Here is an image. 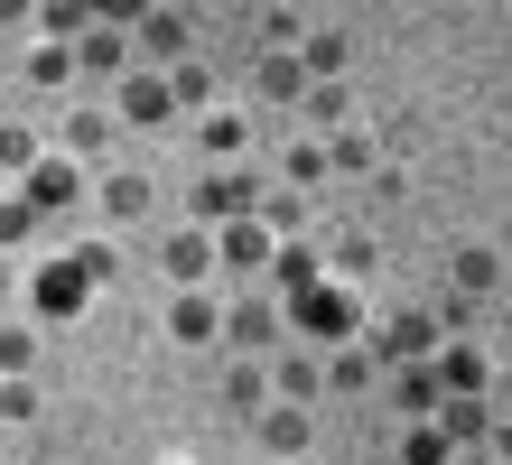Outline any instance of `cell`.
<instances>
[{
    "instance_id": "obj_1",
    "label": "cell",
    "mask_w": 512,
    "mask_h": 465,
    "mask_svg": "<svg viewBox=\"0 0 512 465\" xmlns=\"http://www.w3.org/2000/svg\"><path fill=\"white\" fill-rule=\"evenodd\" d=\"M364 335V307H354V289L336 279V289H308L289 307V345H308V354H336V345H354Z\"/></svg>"
},
{
    "instance_id": "obj_2",
    "label": "cell",
    "mask_w": 512,
    "mask_h": 465,
    "mask_svg": "<svg viewBox=\"0 0 512 465\" xmlns=\"http://www.w3.org/2000/svg\"><path fill=\"white\" fill-rule=\"evenodd\" d=\"M252 214H261V177L252 168H215V177H196V196H187V224H205V233L252 224Z\"/></svg>"
},
{
    "instance_id": "obj_3",
    "label": "cell",
    "mask_w": 512,
    "mask_h": 465,
    "mask_svg": "<svg viewBox=\"0 0 512 465\" xmlns=\"http://www.w3.org/2000/svg\"><path fill=\"white\" fill-rule=\"evenodd\" d=\"M94 307V279L75 270V252H47L38 270H28V317H47V326H66Z\"/></svg>"
},
{
    "instance_id": "obj_4",
    "label": "cell",
    "mask_w": 512,
    "mask_h": 465,
    "mask_svg": "<svg viewBox=\"0 0 512 465\" xmlns=\"http://www.w3.org/2000/svg\"><path fill=\"white\" fill-rule=\"evenodd\" d=\"M131 56H140L149 75L187 66V56H196V19H187V10H168V0H159V10H131Z\"/></svg>"
},
{
    "instance_id": "obj_5",
    "label": "cell",
    "mask_w": 512,
    "mask_h": 465,
    "mask_svg": "<svg viewBox=\"0 0 512 465\" xmlns=\"http://www.w3.org/2000/svg\"><path fill=\"white\" fill-rule=\"evenodd\" d=\"M224 345L243 354V363H270L289 345V317H280V298H233L224 307Z\"/></svg>"
},
{
    "instance_id": "obj_6",
    "label": "cell",
    "mask_w": 512,
    "mask_h": 465,
    "mask_svg": "<svg viewBox=\"0 0 512 465\" xmlns=\"http://www.w3.org/2000/svg\"><path fill=\"white\" fill-rule=\"evenodd\" d=\"M112 121H122V131H168V121H177V93H168V75L131 66L122 84H112Z\"/></svg>"
},
{
    "instance_id": "obj_7",
    "label": "cell",
    "mask_w": 512,
    "mask_h": 465,
    "mask_svg": "<svg viewBox=\"0 0 512 465\" xmlns=\"http://www.w3.org/2000/svg\"><path fill=\"white\" fill-rule=\"evenodd\" d=\"M159 270L177 279V289H215V233H205V224H177V233H159Z\"/></svg>"
},
{
    "instance_id": "obj_8",
    "label": "cell",
    "mask_w": 512,
    "mask_h": 465,
    "mask_svg": "<svg viewBox=\"0 0 512 465\" xmlns=\"http://www.w3.org/2000/svg\"><path fill=\"white\" fill-rule=\"evenodd\" d=\"M438 345H447V335L429 326V307H401V317H391V326L373 335L364 354H373V363H401V372H410V363H438Z\"/></svg>"
},
{
    "instance_id": "obj_9",
    "label": "cell",
    "mask_w": 512,
    "mask_h": 465,
    "mask_svg": "<svg viewBox=\"0 0 512 465\" xmlns=\"http://www.w3.org/2000/svg\"><path fill=\"white\" fill-rule=\"evenodd\" d=\"M112 140H122V121L103 103H66V121H56V159H75V168H94Z\"/></svg>"
},
{
    "instance_id": "obj_10",
    "label": "cell",
    "mask_w": 512,
    "mask_h": 465,
    "mask_svg": "<svg viewBox=\"0 0 512 465\" xmlns=\"http://www.w3.org/2000/svg\"><path fill=\"white\" fill-rule=\"evenodd\" d=\"M168 345H187V354L224 345V298H215V289H177V298H168Z\"/></svg>"
},
{
    "instance_id": "obj_11",
    "label": "cell",
    "mask_w": 512,
    "mask_h": 465,
    "mask_svg": "<svg viewBox=\"0 0 512 465\" xmlns=\"http://www.w3.org/2000/svg\"><path fill=\"white\" fill-rule=\"evenodd\" d=\"M252 438H261V456H280V465H298V456H317V419L298 410V400H270V410L252 419Z\"/></svg>"
},
{
    "instance_id": "obj_12",
    "label": "cell",
    "mask_w": 512,
    "mask_h": 465,
    "mask_svg": "<svg viewBox=\"0 0 512 465\" xmlns=\"http://www.w3.org/2000/svg\"><path fill=\"white\" fill-rule=\"evenodd\" d=\"M196 149H205L215 168H243V159H252V112H233V103L196 112Z\"/></svg>"
},
{
    "instance_id": "obj_13",
    "label": "cell",
    "mask_w": 512,
    "mask_h": 465,
    "mask_svg": "<svg viewBox=\"0 0 512 465\" xmlns=\"http://www.w3.org/2000/svg\"><path fill=\"white\" fill-rule=\"evenodd\" d=\"M270 400H298V410L326 400V363L308 345H280V354H270Z\"/></svg>"
},
{
    "instance_id": "obj_14",
    "label": "cell",
    "mask_w": 512,
    "mask_h": 465,
    "mask_svg": "<svg viewBox=\"0 0 512 465\" xmlns=\"http://www.w3.org/2000/svg\"><path fill=\"white\" fill-rule=\"evenodd\" d=\"M19 196L38 205V224H47V214H66V205L84 196V177H75V159H38V168L19 177Z\"/></svg>"
},
{
    "instance_id": "obj_15",
    "label": "cell",
    "mask_w": 512,
    "mask_h": 465,
    "mask_svg": "<svg viewBox=\"0 0 512 465\" xmlns=\"http://www.w3.org/2000/svg\"><path fill=\"white\" fill-rule=\"evenodd\" d=\"M75 66H84V75H112V84H122V75L140 66V56H131V28H103V19H94V28L75 38Z\"/></svg>"
},
{
    "instance_id": "obj_16",
    "label": "cell",
    "mask_w": 512,
    "mask_h": 465,
    "mask_svg": "<svg viewBox=\"0 0 512 465\" xmlns=\"http://www.w3.org/2000/svg\"><path fill=\"white\" fill-rule=\"evenodd\" d=\"M308 289H326L317 252H308V242H280V252H270V298H280V307H298Z\"/></svg>"
},
{
    "instance_id": "obj_17",
    "label": "cell",
    "mask_w": 512,
    "mask_h": 465,
    "mask_svg": "<svg viewBox=\"0 0 512 465\" xmlns=\"http://www.w3.org/2000/svg\"><path fill=\"white\" fill-rule=\"evenodd\" d=\"M149 205H159V177L149 168H112L103 177V214L112 224H149Z\"/></svg>"
},
{
    "instance_id": "obj_18",
    "label": "cell",
    "mask_w": 512,
    "mask_h": 465,
    "mask_svg": "<svg viewBox=\"0 0 512 465\" xmlns=\"http://www.w3.org/2000/svg\"><path fill=\"white\" fill-rule=\"evenodd\" d=\"M438 438H447V456H466V447H485L494 438V410H485V400H438Z\"/></svg>"
},
{
    "instance_id": "obj_19",
    "label": "cell",
    "mask_w": 512,
    "mask_h": 465,
    "mask_svg": "<svg viewBox=\"0 0 512 465\" xmlns=\"http://www.w3.org/2000/svg\"><path fill=\"white\" fill-rule=\"evenodd\" d=\"M354 66V38H345V28H308V38H298V75H308V84H336Z\"/></svg>"
},
{
    "instance_id": "obj_20",
    "label": "cell",
    "mask_w": 512,
    "mask_h": 465,
    "mask_svg": "<svg viewBox=\"0 0 512 465\" xmlns=\"http://www.w3.org/2000/svg\"><path fill=\"white\" fill-rule=\"evenodd\" d=\"M438 400H485V354L475 345H438Z\"/></svg>"
},
{
    "instance_id": "obj_21",
    "label": "cell",
    "mask_w": 512,
    "mask_h": 465,
    "mask_svg": "<svg viewBox=\"0 0 512 465\" xmlns=\"http://www.w3.org/2000/svg\"><path fill=\"white\" fill-rule=\"evenodd\" d=\"M270 252H280V242L261 233V214H252V224H224V233H215V261H224V270H270Z\"/></svg>"
},
{
    "instance_id": "obj_22",
    "label": "cell",
    "mask_w": 512,
    "mask_h": 465,
    "mask_svg": "<svg viewBox=\"0 0 512 465\" xmlns=\"http://www.w3.org/2000/svg\"><path fill=\"white\" fill-rule=\"evenodd\" d=\"M224 410H243V419L270 410V363H243V354L224 363Z\"/></svg>"
},
{
    "instance_id": "obj_23",
    "label": "cell",
    "mask_w": 512,
    "mask_h": 465,
    "mask_svg": "<svg viewBox=\"0 0 512 465\" xmlns=\"http://www.w3.org/2000/svg\"><path fill=\"white\" fill-rule=\"evenodd\" d=\"M252 93H261V103H308V75H298V56H261V66H252Z\"/></svg>"
},
{
    "instance_id": "obj_24",
    "label": "cell",
    "mask_w": 512,
    "mask_h": 465,
    "mask_svg": "<svg viewBox=\"0 0 512 465\" xmlns=\"http://www.w3.org/2000/svg\"><path fill=\"white\" fill-rule=\"evenodd\" d=\"M373 372H382V363H373L364 345H336V354H326V391L354 400V391H373Z\"/></svg>"
},
{
    "instance_id": "obj_25",
    "label": "cell",
    "mask_w": 512,
    "mask_h": 465,
    "mask_svg": "<svg viewBox=\"0 0 512 465\" xmlns=\"http://www.w3.org/2000/svg\"><path fill=\"white\" fill-rule=\"evenodd\" d=\"M447 270H457V298H485L494 279H503V261L485 252V242H466V252H447Z\"/></svg>"
},
{
    "instance_id": "obj_26",
    "label": "cell",
    "mask_w": 512,
    "mask_h": 465,
    "mask_svg": "<svg viewBox=\"0 0 512 465\" xmlns=\"http://www.w3.org/2000/svg\"><path fill=\"white\" fill-rule=\"evenodd\" d=\"M0 382H38V326H0Z\"/></svg>"
},
{
    "instance_id": "obj_27",
    "label": "cell",
    "mask_w": 512,
    "mask_h": 465,
    "mask_svg": "<svg viewBox=\"0 0 512 465\" xmlns=\"http://www.w3.org/2000/svg\"><path fill=\"white\" fill-rule=\"evenodd\" d=\"M84 28H94V0H47L38 10V38H56V47H75Z\"/></svg>"
},
{
    "instance_id": "obj_28",
    "label": "cell",
    "mask_w": 512,
    "mask_h": 465,
    "mask_svg": "<svg viewBox=\"0 0 512 465\" xmlns=\"http://www.w3.org/2000/svg\"><path fill=\"white\" fill-rule=\"evenodd\" d=\"M308 224V196H298V186H261V233L280 242V233H298Z\"/></svg>"
},
{
    "instance_id": "obj_29",
    "label": "cell",
    "mask_w": 512,
    "mask_h": 465,
    "mask_svg": "<svg viewBox=\"0 0 512 465\" xmlns=\"http://www.w3.org/2000/svg\"><path fill=\"white\" fill-rule=\"evenodd\" d=\"M75 270L94 279V289H112V279H122V242H112V233H84L75 242Z\"/></svg>"
},
{
    "instance_id": "obj_30",
    "label": "cell",
    "mask_w": 512,
    "mask_h": 465,
    "mask_svg": "<svg viewBox=\"0 0 512 465\" xmlns=\"http://www.w3.org/2000/svg\"><path fill=\"white\" fill-rule=\"evenodd\" d=\"M19 75L38 84V93H56V84L75 75V47H56V38H38V47H28V66H19Z\"/></svg>"
},
{
    "instance_id": "obj_31",
    "label": "cell",
    "mask_w": 512,
    "mask_h": 465,
    "mask_svg": "<svg viewBox=\"0 0 512 465\" xmlns=\"http://www.w3.org/2000/svg\"><path fill=\"white\" fill-rule=\"evenodd\" d=\"M38 233H47V224H38V205L10 186V196H0V252H19V242H38Z\"/></svg>"
},
{
    "instance_id": "obj_32",
    "label": "cell",
    "mask_w": 512,
    "mask_h": 465,
    "mask_svg": "<svg viewBox=\"0 0 512 465\" xmlns=\"http://www.w3.org/2000/svg\"><path fill=\"white\" fill-rule=\"evenodd\" d=\"M28 168H38V131H28V121H0V177H28Z\"/></svg>"
},
{
    "instance_id": "obj_33",
    "label": "cell",
    "mask_w": 512,
    "mask_h": 465,
    "mask_svg": "<svg viewBox=\"0 0 512 465\" xmlns=\"http://www.w3.org/2000/svg\"><path fill=\"white\" fill-rule=\"evenodd\" d=\"M168 93H177V112H187V103H205V112H215V66H205V56L168 66Z\"/></svg>"
},
{
    "instance_id": "obj_34",
    "label": "cell",
    "mask_w": 512,
    "mask_h": 465,
    "mask_svg": "<svg viewBox=\"0 0 512 465\" xmlns=\"http://www.w3.org/2000/svg\"><path fill=\"white\" fill-rule=\"evenodd\" d=\"M391 400H401L410 419H438V372H429V363H410L401 382H391Z\"/></svg>"
},
{
    "instance_id": "obj_35",
    "label": "cell",
    "mask_w": 512,
    "mask_h": 465,
    "mask_svg": "<svg viewBox=\"0 0 512 465\" xmlns=\"http://www.w3.org/2000/svg\"><path fill=\"white\" fill-rule=\"evenodd\" d=\"M298 112H308L317 131H354V121H345V112H354V93H345V84H308V103H298Z\"/></svg>"
},
{
    "instance_id": "obj_36",
    "label": "cell",
    "mask_w": 512,
    "mask_h": 465,
    "mask_svg": "<svg viewBox=\"0 0 512 465\" xmlns=\"http://www.w3.org/2000/svg\"><path fill=\"white\" fill-rule=\"evenodd\" d=\"M326 168L336 177H373V131H336L326 140Z\"/></svg>"
},
{
    "instance_id": "obj_37",
    "label": "cell",
    "mask_w": 512,
    "mask_h": 465,
    "mask_svg": "<svg viewBox=\"0 0 512 465\" xmlns=\"http://www.w3.org/2000/svg\"><path fill=\"white\" fill-rule=\"evenodd\" d=\"M317 177H326V149H317V140H289V159H280V186H298V196H308Z\"/></svg>"
},
{
    "instance_id": "obj_38",
    "label": "cell",
    "mask_w": 512,
    "mask_h": 465,
    "mask_svg": "<svg viewBox=\"0 0 512 465\" xmlns=\"http://www.w3.org/2000/svg\"><path fill=\"white\" fill-rule=\"evenodd\" d=\"M38 410H47V391H38V382H0V428H28Z\"/></svg>"
},
{
    "instance_id": "obj_39",
    "label": "cell",
    "mask_w": 512,
    "mask_h": 465,
    "mask_svg": "<svg viewBox=\"0 0 512 465\" xmlns=\"http://www.w3.org/2000/svg\"><path fill=\"white\" fill-rule=\"evenodd\" d=\"M401 465H457V456H447V438H438V428H429V419H419V428H410V438H401Z\"/></svg>"
},
{
    "instance_id": "obj_40",
    "label": "cell",
    "mask_w": 512,
    "mask_h": 465,
    "mask_svg": "<svg viewBox=\"0 0 512 465\" xmlns=\"http://www.w3.org/2000/svg\"><path fill=\"white\" fill-rule=\"evenodd\" d=\"M10 289H19V261H10V252H0V298H10Z\"/></svg>"
},
{
    "instance_id": "obj_41",
    "label": "cell",
    "mask_w": 512,
    "mask_h": 465,
    "mask_svg": "<svg viewBox=\"0 0 512 465\" xmlns=\"http://www.w3.org/2000/svg\"><path fill=\"white\" fill-rule=\"evenodd\" d=\"M0 465H10V438H0Z\"/></svg>"
},
{
    "instance_id": "obj_42",
    "label": "cell",
    "mask_w": 512,
    "mask_h": 465,
    "mask_svg": "<svg viewBox=\"0 0 512 465\" xmlns=\"http://www.w3.org/2000/svg\"><path fill=\"white\" fill-rule=\"evenodd\" d=\"M0 196H10V177H0Z\"/></svg>"
},
{
    "instance_id": "obj_43",
    "label": "cell",
    "mask_w": 512,
    "mask_h": 465,
    "mask_svg": "<svg viewBox=\"0 0 512 465\" xmlns=\"http://www.w3.org/2000/svg\"><path fill=\"white\" fill-rule=\"evenodd\" d=\"M298 465H317V456H298Z\"/></svg>"
},
{
    "instance_id": "obj_44",
    "label": "cell",
    "mask_w": 512,
    "mask_h": 465,
    "mask_svg": "<svg viewBox=\"0 0 512 465\" xmlns=\"http://www.w3.org/2000/svg\"><path fill=\"white\" fill-rule=\"evenodd\" d=\"M168 465H187V456H168Z\"/></svg>"
}]
</instances>
